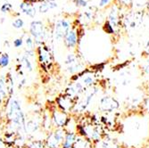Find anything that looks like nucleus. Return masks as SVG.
<instances>
[{
    "mask_svg": "<svg viewBox=\"0 0 149 148\" xmlns=\"http://www.w3.org/2000/svg\"><path fill=\"white\" fill-rule=\"evenodd\" d=\"M8 117L11 120L13 128L17 130H24L25 131V124L26 120L24 113L21 108L20 103L16 99H12L10 103V110L8 113Z\"/></svg>",
    "mask_w": 149,
    "mask_h": 148,
    "instance_id": "nucleus-1",
    "label": "nucleus"
},
{
    "mask_svg": "<svg viewBox=\"0 0 149 148\" xmlns=\"http://www.w3.org/2000/svg\"><path fill=\"white\" fill-rule=\"evenodd\" d=\"M66 131L64 129H55L48 135L45 140L46 148H62Z\"/></svg>",
    "mask_w": 149,
    "mask_h": 148,
    "instance_id": "nucleus-2",
    "label": "nucleus"
},
{
    "mask_svg": "<svg viewBox=\"0 0 149 148\" xmlns=\"http://www.w3.org/2000/svg\"><path fill=\"white\" fill-rule=\"evenodd\" d=\"M97 108L103 113H113L120 108V103L113 97L104 96L98 101Z\"/></svg>",
    "mask_w": 149,
    "mask_h": 148,
    "instance_id": "nucleus-3",
    "label": "nucleus"
},
{
    "mask_svg": "<svg viewBox=\"0 0 149 148\" xmlns=\"http://www.w3.org/2000/svg\"><path fill=\"white\" fill-rule=\"evenodd\" d=\"M52 122L54 129H63L67 124L70 118V115L61 110H59L57 107L52 111Z\"/></svg>",
    "mask_w": 149,
    "mask_h": 148,
    "instance_id": "nucleus-4",
    "label": "nucleus"
},
{
    "mask_svg": "<svg viewBox=\"0 0 149 148\" xmlns=\"http://www.w3.org/2000/svg\"><path fill=\"white\" fill-rule=\"evenodd\" d=\"M30 33L34 38L35 42L38 44H43V40L45 38V28L44 24L40 21H33L31 23Z\"/></svg>",
    "mask_w": 149,
    "mask_h": 148,
    "instance_id": "nucleus-5",
    "label": "nucleus"
},
{
    "mask_svg": "<svg viewBox=\"0 0 149 148\" xmlns=\"http://www.w3.org/2000/svg\"><path fill=\"white\" fill-rule=\"evenodd\" d=\"M38 56L39 63H41V66L47 67L49 69L54 62V58H53V55H52L50 49L48 48V47H47L43 44L40 45L38 47Z\"/></svg>",
    "mask_w": 149,
    "mask_h": 148,
    "instance_id": "nucleus-6",
    "label": "nucleus"
},
{
    "mask_svg": "<svg viewBox=\"0 0 149 148\" xmlns=\"http://www.w3.org/2000/svg\"><path fill=\"white\" fill-rule=\"evenodd\" d=\"M56 107H57V108L59 110L66 113H68V114L72 113V110L74 108V105L76 104V102L73 100V98L65 95V94L58 97L56 98Z\"/></svg>",
    "mask_w": 149,
    "mask_h": 148,
    "instance_id": "nucleus-7",
    "label": "nucleus"
},
{
    "mask_svg": "<svg viewBox=\"0 0 149 148\" xmlns=\"http://www.w3.org/2000/svg\"><path fill=\"white\" fill-rule=\"evenodd\" d=\"M65 65L66 70L71 74H77L80 72H82L84 69L82 68V64L78 59V56H75L74 54H69L65 60Z\"/></svg>",
    "mask_w": 149,
    "mask_h": 148,
    "instance_id": "nucleus-8",
    "label": "nucleus"
},
{
    "mask_svg": "<svg viewBox=\"0 0 149 148\" xmlns=\"http://www.w3.org/2000/svg\"><path fill=\"white\" fill-rule=\"evenodd\" d=\"M70 30H71L70 22L65 19H61L55 25L54 36H55L56 39H57V40L63 39L64 37L66 36V34L70 31Z\"/></svg>",
    "mask_w": 149,
    "mask_h": 148,
    "instance_id": "nucleus-9",
    "label": "nucleus"
},
{
    "mask_svg": "<svg viewBox=\"0 0 149 148\" xmlns=\"http://www.w3.org/2000/svg\"><path fill=\"white\" fill-rule=\"evenodd\" d=\"M95 148H121L116 139L105 136L100 141L94 144Z\"/></svg>",
    "mask_w": 149,
    "mask_h": 148,
    "instance_id": "nucleus-10",
    "label": "nucleus"
},
{
    "mask_svg": "<svg viewBox=\"0 0 149 148\" xmlns=\"http://www.w3.org/2000/svg\"><path fill=\"white\" fill-rule=\"evenodd\" d=\"M79 41V36L78 32L74 30H70V31L66 34V36L63 38L64 45L67 48H74L78 45Z\"/></svg>",
    "mask_w": 149,
    "mask_h": 148,
    "instance_id": "nucleus-11",
    "label": "nucleus"
},
{
    "mask_svg": "<svg viewBox=\"0 0 149 148\" xmlns=\"http://www.w3.org/2000/svg\"><path fill=\"white\" fill-rule=\"evenodd\" d=\"M77 136L78 135L76 132H66L64 140L62 145V148H72Z\"/></svg>",
    "mask_w": 149,
    "mask_h": 148,
    "instance_id": "nucleus-12",
    "label": "nucleus"
},
{
    "mask_svg": "<svg viewBox=\"0 0 149 148\" xmlns=\"http://www.w3.org/2000/svg\"><path fill=\"white\" fill-rule=\"evenodd\" d=\"M94 144L87 138L77 136V138L72 148H92Z\"/></svg>",
    "mask_w": 149,
    "mask_h": 148,
    "instance_id": "nucleus-13",
    "label": "nucleus"
},
{
    "mask_svg": "<svg viewBox=\"0 0 149 148\" xmlns=\"http://www.w3.org/2000/svg\"><path fill=\"white\" fill-rule=\"evenodd\" d=\"M20 8L22 11V13H24L25 15H27L28 16L34 18L36 15V8L33 6L32 4L28 3L26 1H23L21 5H20Z\"/></svg>",
    "mask_w": 149,
    "mask_h": 148,
    "instance_id": "nucleus-14",
    "label": "nucleus"
},
{
    "mask_svg": "<svg viewBox=\"0 0 149 148\" xmlns=\"http://www.w3.org/2000/svg\"><path fill=\"white\" fill-rule=\"evenodd\" d=\"M39 129V123L35 120H30L27 122L26 120V124H25V132L28 134H32L35 133Z\"/></svg>",
    "mask_w": 149,
    "mask_h": 148,
    "instance_id": "nucleus-15",
    "label": "nucleus"
},
{
    "mask_svg": "<svg viewBox=\"0 0 149 148\" xmlns=\"http://www.w3.org/2000/svg\"><path fill=\"white\" fill-rule=\"evenodd\" d=\"M57 6V4L55 2V1H44V2H41V4L39 5V12L41 13H47L49 9H52V8H55Z\"/></svg>",
    "mask_w": 149,
    "mask_h": 148,
    "instance_id": "nucleus-16",
    "label": "nucleus"
},
{
    "mask_svg": "<svg viewBox=\"0 0 149 148\" xmlns=\"http://www.w3.org/2000/svg\"><path fill=\"white\" fill-rule=\"evenodd\" d=\"M6 83L8 96L11 97L13 94V79H12L10 73H8L7 76L6 77Z\"/></svg>",
    "mask_w": 149,
    "mask_h": 148,
    "instance_id": "nucleus-17",
    "label": "nucleus"
},
{
    "mask_svg": "<svg viewBox=\"0 0 149 148\" xmlns=\"http://www.w3.org/2000/svg\"><path fill=\"white\" fill-rule=\"evenodd\" d=\"M140 109L144 113L149 115V96H146V97H144L140 105Z\"/></svg>",
    "mask_w": 149,
    "mask_h": 148,
    "instance_id": "nucleus-18",
    "label": "nucleus"
},
{
    "mask_svg": "<svg viewBox=\"0 0 149 148\" xmlns=\"http://www.w3.org/2000/svg\"><path fill=\"white\" fill-rule=\"evenodd\" d=\"M27 148H46L45 141L43 140H33L28 144Z\"/></svg>",
    "mask_w": 149,
    "mask_h": 148,
    "instance_id": "nucleus-19",
    "label": "nucleus"
},
{
    "mask_svg": "<svg viewBox=\"0 0 149 148\" xmlns=\"http://www.w3.org/2000/svg\"><path fill=\"white\" fill-rule=\"evenodd\" d=\"M9 61L10 59H9L8 54L6 53L2 54V55L0 56V67H1V68H6L9 64Z\"/></svg>",
    "mask_w": 149,
    "mask_h": 148,
    "instance_id": "nucleus-20",
    "label": "nucleus"
},
{
    "mask_svg": "<svg viewBox=\"0 0 149 148\" xmlns=\"http://www.w3.org/2000/svg\"><path fill=\"white\" fill-rule=\"evenodd\" d=\"M22 61L24 64V67H25V69L28 71V72H32L33 70V67H32V63L30 61V59L28 57H26L25 56H23L22 57Z\"/></svg>",
    "mask_w": 149,
    "mask_h": 148,
    "instance_id": "nucleus-21",
    "label": "nucleus"
},
{
    "mask_svg": "<svg viewBox=\"0 0 149 148\" xmlns=\"http://www.w3.org/2000/svg\"><path fill=\"white\" fill-rule=\"evenodd\" d=\"M103 29H104V32H106L108 34H113L114 33V29H113V27L112 26V24L110 23L109 21H107V22H104Z\"/></svg>",
    "mask_w": 149,
    "mask_h": 148,
    "instance_id": "nucleus-22",
    "label": "nucleus"
},
{
    "mask_svg": "<svg viewBox=\"0 0 149 148\" xmlns=\"http://www.w3.org/2000/svg\"><path fill=\"white\" fill-rule=\"evenodd\" d=\"M12 25H13V28H15V29H22V28H23V26H24V22H23L22 19L17 18V19H15V21L13 22Z\"/></svg>",
    "mask_w": 149,
    "mask_h": 148,
    "instance_id": "nucleus-23",
    "label": "nucleus"
},
{
    "mask_svg": "<svg viewBox=\"0 0 149 148\" xmlns=\"http://www.w3.org/2000/svg\"><path fill=\"white\" fill-rule=\"evenodd\" d=\"M0 9H1L2 13H9L13 9V6L10 3H5L4 5H2V6Z\"/></svg>",
    "mask_w": 149,
    "mask_h": 148,
    "instance_id": "nucleus-24",
    "label": "nucleus"
},
{
    "mask_svg": "<svg viewBox=\"0 0 149 148\" xmlns=\"http://www.w3.org/2000/svg\"><path fill=\"white\" fill-rule=\"evenodd\" d=\"M25 42H26L27 47H28V49L32 50L33 46H34V40L32 39V38H31V37H27V38H26V40H25Z\"/></svg>",
    "mask_w": 149,
    "mask_h": 148,
    "instance_id": "nucleus-25",
    "label": "nucleus"
},
{
    "mask_svg": "<svg viewBox=\"0 0 149 148\" xmlns=\"http://www.w3.org/2000/svg\"><path fill=\"white\" fill-rule=\"evenodd\" d=\"M22 43H23V40H22V38H16L15 40H13V46H15V47H17V48L22 47Z\"/></svg>",
    "mask_w": 149,
    "mask_h": 148,
    "instance_id": "nucleus-26",
    "label": "nucleus"
},
{
    "mask_svg": "<svg viewBox=\"0 0 149 148\" xmlns=\"http://www.w3.org/2000/svg\"><path fill=\"white\" fill-rule=\"evenodd\" d=\"M74 2L79 6H87V1H85V0H74Z\"/></svg>",
    "mask_w": 149,
    "mask_h": 148,
    "instance_id": "nucleus-27",
    "label": "nucleus"
},
{
    "mask_svg": "<svg viewBox=\"0 0 149 148\" xmlns=\"http://www.w3.org/2000/svg\"><path fill=\"white\" fill-rule=\"evenodd\" d=\"M26 84V79L25 78H23L22 80H21V81L19 82V85H18V88L20 89V88H22L24 85Z\"/></svg>",
    "mask_w": 149,
    "mask_h": 148,
    "instance_id": "nucleus-28",
    "label": "nucleus"
},
{
    "mask_svg": "<svg viewBox=\"0 0 149 148\" xmlns=\"http://www.w3.org/2000/svg\"><path fill=\"white\" fill-rule=\"evenodd\" d=\"M0 148H7V144L1 138H0Z\"/></svg>",
    "mask_w": 149,
    "mask_h": 148,
    "instance_id": "nucleus-29",
    "label": "nucleus"
},
{
    "mask_svg": "<svg viewBox=\"0 0 149 148\" xmlns=\"http://www.w3.org/2000/svg\"><path fill=\"white\" fill-rule=\"evenodd\" d=\"M109 2H110V0H100L99 6H104L107 5Z\"/></svg>",
    "mask_w": 149,
    "mask_h": 148,
    "instance_id": "nucleus-30",
    "label": "nucleus"
},
{
    "mask_svg": "<svg viewBox=\"0 0 149 148\" xmlns=\"http://www.w3.org/2000/svg\"><path fill=\"white\" fill-rule=\"evenodd\" d=\"M145 54H146V56H149V41H148V43H147V45H146V47L145 48Z\"/></svg>",
    "mask_w": 149,
    "mask_h": 148,
    "instance_id": "nucleus-31",
    "label": "nucleus"
},
{
    "mask_svg": "<svg viewBox=\"0 0 149 148\" xmlns=\"http://www.w3.org/2000/svg\"><path fill=\"white\" fill-rule=\"evenodd\" d=\"M4 100H5V97H3V95H2V94L0 93V106H1V104H3Z\"/></svg>",
    "mask_w": 149,
    "mask_h": 148,
    "instance_id": "nucleus-32",
    "label": "nucleus"
},
{
    "mask_svg": "<svg viewBox=\"0 0 149 148\" xmlns=\"http://www.w3.org/2000/svg\"><path fill=\"white\" fill-rule=\"evenodd\" d=\"M147 91H148V96H149V84H148V87H147Z\"/></svg>",
    "mask_w": 149,
    "mask_h": 148,
    "instance_id": "nucleus-33",
    "label": "nucleus"
},
{
    "mask_svg": "<svg viewBox=\"0 0 149 148\" xmlns=\"http://www.w3.org/2000/svg\"><path fill=\"white\" fill-rule=\"evenodd\" d=\"M19 148H27V147H23V146H20Z\"/></svg>",
    "mask_w": 149,
    "mask_h": 148,
    "instance_id": "nucleus-34",
    "label": "nucleus"
},
{
    "mask_svg": "<svg viewBox=\"0 0 149 148\" xmlns=\"http://www.w3.org/2000/svg\"><path fill=\"white\" fill-rule=\"evenodd\" d=\"M146 63H147V64H149V60H148V61L146 62Z\"/></svg>",
    "mask_w": 149,
    "mask_h": 148,
    "instance_id": "nucleus-35",
    "label": "nucleus"
},
{
    "mask_svg": "<svg viewBox=\"0 0 149 148\" xmlns=\"http://www.w3.org/2000/svg\"><path fill=\"white\" fill-rule=\"evenodd\" d=\"M92 148H95V147H94V146H93V147H92Z\"/></svg>",
    "mask_w": 149,
    "mask_h": 148,
    "instance_id": "nucleus-36",
    "label": "nucleus"
},
{
    "mask_svg": "<svg viewBox=\"0 0 149 148\" xmlns=\"http://www.w3.org/2000/svg\"><path fill=\"white\" fill-rule=\"evenodd\" d=\"M146 148H149V146H148V147H146Z\"/></svg>",
    "mask_w": 149,
    "mask_h": 148,
    "instance_id": "nucleus-37",
    "label": "nucleus"
}]
</instances>
